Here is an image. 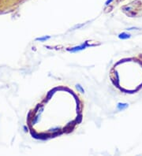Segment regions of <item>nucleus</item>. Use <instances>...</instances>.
<instances>
[{"label": "nucleus", "mask_w": 142, "mask_h": 156, "mask_svg": "<svg viewBox=\"0 0 142 156\" xmlns=\"http://www.w3.org/2000/svg\"><path fill=\"white\" fill-rule=\"evenodd\" d=\"M112 1H113V0H107V3H106V5H109V4L111 3Z\"/></svg>", "instance_id": "obj_3"}, {"label": "nucleus", "mask_w": 142, "mask_h": 156, "mask_svg": "<svg viewBox=\"0 0 142 156\" xmlns=\"http://www.w3.org/2000/svg\"><path fill=\"white\" fill-rule=\"evenodd\" d=\"M127 106H128L127 104H121V103H120V104H118V109H120V110L122 109H122H124V108L127 107Z\"/></svg>", "instance_id": "obj_2"}, {"label": "nucleus", "mask_w": 142, "mask_h": 156, "mask_svg": "<svg viewBox=\"0 0 142 156\" xmlns=\"http://www.w3.org/2000/svg\"><path fill=\"white\" fill-rule=\"evenodd\" d=\"M118 37L120 38V39L125 40V39H128V38H130V34L126 33V32H122V33H121L120 35L118 36Z\"/></svg>", "instance_id": "obj_1"}]
</instances>
